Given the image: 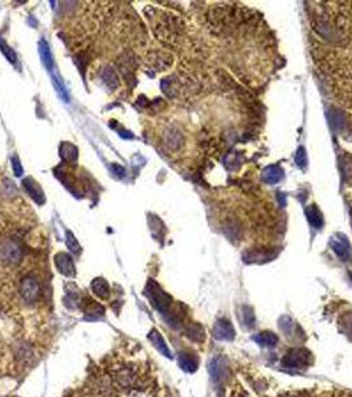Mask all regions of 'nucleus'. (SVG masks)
I'll use <instances>...</instances> for the list:
<instances>
[{
    "label": "nucleus",
    "instance_id": "1",
    "mask_svg": "<svg viewBox=\"0 0 352 397\" xmlns=\"http://www.w3.org/2000/svg\"><path fill=\"white\" fill-rule=\"evenodd\" d=\"M23 257V249L15 239H4L0 243V264L14 266L19 264Z\"/></svg>",
    "mask_w": 352,
    "mask_h": 397
},
{
    "label": "nucleus",
    "instance_id": "2",
    "mask_svg": "<svg viewBox=\"0 0 352 397\" xmlns=\"http://www.w3.org/2000/svg\"><path fill=\"white\" fill-rule=\"evenodd\" d=\"M146 295L148 297L152 306L157 308L158 311H161L162 314H166L168 308H170V306H171V297H170L167 293H164V291L159 288V285L155 284L154 281L148 282L147 288H146Z\"/></svg>",
    "mask_w": 352,
    "mask_h": 397
},
{
    "label": "nucleus",
    "instance_id": "3",
    "mask_svg": "<svg viewBox=\"0 0 352 397\" xmlns=\"http://www.w3.org/2000/svg\"><path fill=\"white\" fill-rule=\"evenodd\" d=\"M310 358H311V353L307 349L293 348L284 356L282 364L287 368L303 370V368H307L310 364Z\"/></svg>",
    "mask_w": 352,
    "mask_h": 397
},
{
    "label": "nucleus",
    "instance_id": "4",
    "mask_svg": "<svg viewBox=\"0 0 352 397\" xmlns=\"http://www.w3.org/2000/svg\"><path fill=\"white\" fill-rule=\"evenodd\" d=\"M21 298L25 302H36L41 295V285L40 282L33 277H24L19 285Z\"/></svg>",
    "mask_w": 352,
    "mask_h": 397
},
{
    "label": "nucleus",
    "instance_id": "5",
    "mask_svg": "<svg viewBox=\"0 0 352 397\" xmlns=\"http://www.w3.org/2000/svg\"><path fill=\"white\" fill-rule=\"evenodd\" d=\"M209 373L215 381H222L226 377L228 372H229V368H228V363H226L225 358L222 356H216L211 360L209 363Z\"/></svg>",
    "mask_w": 352,
    "mask_h": 397
},
{
    "label": "nucleus",
    "instance_id": "6",
    "mask_svg": "<svg viewBox=\"0 0 352 397\" xmlns=\"http://www.w3.org/2000/svg\"><path fill=\"white\" fill-rule=\"evenodd\" d=\"M236 335L233 325L228 319H219L213 327V336L219 340H232Z\"/></svg>",
    "mask_w": 352,
    "mask_h": 397
},
{
    "label": "nucleus",
    "instance_id": "7",
    "mask_svg": "<svg viewBox=\"0 0 352 397\" xmlns=\"http://www.w3.org/2000/svg\"><path fill=\"white\" fill-rule=\"evenodd\" d=\"M55 264L60 273L64 275L72 277L74 275V264H73L72 257L66 253H58L55 256Z\"/></svg>",
    "mask_w": 352,
    "mask_h": 397
},
{
    "label": "nucleus",
    "instance_id": "8",
    "mask_svg": "<svg viewBox=\"0 0 352 397\" xmlns=\"http://www.w3.org/2000/svg\"><path fill=\"white\" fill-rule=\"evenodd\" d=\"M332 250L338 254L339 258H342V261H348L351 258V249L349 245L347 243L344 237H332V240L330 241Z\"/></svg>",
    "mask_w": 352,
    "mask_h": 397
},
{
    "label": "nucleus",
    "instance_id": "9",
    "mask_svg": "<svg viewBox=\"0 0 352 397\" xmlns=\"http://www.w3.org/2000/svg\"><path fill=\"white\" fill-rule=\"evenodd\" d=\"M148 340L154 344L155 348H158L159 352H162V355L167 356V358H171V351H170L168 346L166 344V340L163 339V336L161 335V332L157 331V330H152V331L148 334Z\"/></svg>",
    "mask_w": 352,
    "mask_h": 397
},
{
    "label": "nucleus",
    "instance_id": "10",
    "mask_svg": "<svg viewBox=\"0 0 352 397\" xmlns=\"http://www.w3.org/2000/svg\"><path fill=\"white\" fill-rule=\"evenodd\" d=\"M92 290L101 299H107L110 295V286L103 278H96L92 282Z\"/></svg>",
    "mask_w": 352,
    "mask_h": 397
},
{
    "label": "nucleus",
    "instance_id": "11",
    "mask_svg": "<svg viewBox=\"0 0 352 397\" xmlns=\"http://www.w3.org/2000/svg\"><path fill=\"white\" fill-rule=\"evenodd\" d=\"M179 366L187 372H195L199 366L198 358L191 355V353H181L179 356Z\"/></svg>",
    "mask_w": 352,
    "mask_h": 397
},
{
    "label": "nucleus",
    "instance_id": "12",
    "mask_svg": "<svg viewBox=\"0 0 352 397\" xmlns=\"http://www.w3.org/2000/svg\"><path fill=\"white\" fill-rule=\"evenodd\" d=\"M23 184L25 185V188H27V191L29 192V195H31L32 197L36 200V202L37 203L44 202V193H43V191H41L40 185L34 182L33 179H31V178L24 179Z\"/></svg>",
    "mask_w": 352,
    "mask_h": 397
},
{
    "label": "nucleus",
    "instance_id": "13",
    "mask_svg": "<svg viewBox=\"0 0 352 397\" xmlns=\"http://www.w3.org/2000/svg\"><path fill=\"white\" fill-rule=\"evenodd\" d=\"M254 342L263 347H274L278 343V336L270 331H262L253 338Z\"/></svg>",
    "mask_w": 352,
    "mask_h": 397
},
{
    "label": "nucleus",
    "instance_id": "14",
    "mask_svg": "<svg viewBox=\"0 0 352 397\" xmlns=\"http://www.w3.org/2000/svg\"><path fill=\"white\" fill-rule=\"evenodd\" d=\"M282 170L277 166H271V167H267L265 171L262 172V178L263 180L266 183H270V184H274V183H278L282 179Z\"/></svg>",
    "mask_w": 352,
    "mask_h": 397
},
{
    "label": "nucleus",
    "instance_id": "15",
    "mask_svg": "<svg viewBox=\"0 0 352 397\" xmlns=\"http://www.w3.org/2000/svg\"><path fill=\"white\" fill-rule=\"evenodd\" d=\"M82 310H84L85 314L93 315V316H101V315H103V312H105V308H103L102 306L97 303L96 301L89 299V298L82 303Z\"/></svg>",
    "mask_w": 352,
    "mask_h": 397
},
{
    "label": "nucleus",
    "instance_id": "16",
    "mask_svg": "<svg viewBox=\"0 0 352 397\" xmlns=\"http://www.w3.org/2000/svg\"><path fill=\"white\" fill-rule=\"evenodd\" d=\"M38 51H40V57L43 64H44L45 68L48 69V70H51L52 66H53V60H52V53L51 51H49L48 43L45 42V40H41Z\"/></svg>",
    "mask_w": 352,
    "mask_h": 397
},
{
    "label": "nucleus",
    "instance_id": "17",
    "mask_svg": "<svg viewBox=\"0 0 352 397\" xmlns=\"http://www.w3.org/2000/svg\"><path fill=\"white\" fill-rule=\"evenodd\" d=\"M306 215H307L308 221H310V224H311L312 226H315V228H321L322 226V213H321V211L317 208V207L315 206L308 207V208L306 209Z\"/></svg>",
    "mask_w": 352,
    "mask_h": 397
},
{
    "label": "nucleus",
    "instance_id": "18",
    "mask_svg": "<svg viewBox=\"0 0 352 397\" xmlns=\"http://www.w3.org/2000/svg\"><path fill=\"white\" fill-rule=\"evenodd\" d=\"M187 335L191 338L192 340L195 342H202L204 339V330L200 325H196V323H192V325L188 326L187 329Z\"/></svg>",
    "mask_w": 352,
    "mask_h": 397
},
{
    "label": "nucleus",
    "instance_id": "19",
    "mask_svg": "<svg viewBox=\"0 0 352 397\" xmlns=\"http://www.w3.org/2000/svg\"><path fill=\"white\" fill-rule=\"evenodd\" d=\"M102 78L103 81H105V85H106L107 88H110V89H114V88H116V85H118V77H116L115 72H114L113 69H105L102 72Z\"/></svg>",
    "mask_w": 352,
    "mask_h": 397
},
{
    "label": "nucleus",
    "instance_id": "20",
    "mask_svg": "<svg viewBox=\"0 0 352 397\" xmlns=\"http://www.w3.org/2000/svg\"><path fill=\"white\" fill-rule=\"evenodd\" d=\"M60 152H61L62 159L65 161H73L77 157V148L70 143H64L60 148Z\"/></svg>",
    "mask_w": 352,
    "mask_h": 397
},
{
    "label": "nucleus",
    "instance_id": "21",
    "mask_svg": "<svg viewBox=\"0 0 352 397\" xmlns=\"http://www.w3.org/2000/svg\"><path fill=\"white\" fill-rule=\"evenodd\" d=\"M241 319H243L244 325H245L246 327H249V329L250 327H253L256 319H254V312L252 311V308L243 307V310H241Z\"/></svg>",
    "mask_w": 352,
    "mask_h": 397
},
{
    "label": "nucleus",
    "instance_id": "22",
    "mask_svg": "<svg viewBox=\"0 0 352 397\" xmlns=\"http://www.w3.org/2000/svg\"><path fill=\"white\" fill-rule=\"evenodd\" d=\"M66 245H68V248L72 250L73 253L79 254L81 252V247H80L79 241L75 240L74 234L72 232H66Z\"/></svg>",
    "mask_w": 352,
    "mask_h": 397
},
{
    "label": "nucleus",
    "instance_id": "23",
    "mask_svg": "<svg viewBox=\"0 0 352 397\" xmlns=\"http://www.w3.org/2000/svg\"><path fill=\"white\" fill-rule=\"evenodd\" d=\"M0 51L3 52L4 56H6L11 62H16V53L8 47V44L4 42L3 38H0Z\"/></svg>",
    "mask_w": 352,
    "mask_h": 397
},
{
    "label": "nucleus",
    "instance_id": "24",
    "mask_svg": "<svg viewBox=\"0 0 352 397\" xmlns=\"http://www.w3.org/2000/svg\"><path fill=\"white\" fill-rule=\"evenodd\" d=\"M53 85H55V88H56V90L58 92V94L61 96V98L65 99L66 102H68L69 96H68V92H66V89H65V85H64V84L60 81V78H58L57 75H55V77H53Z\"/></svg>",
    "mask_w": 352,
    "mask_h": 397
},
{
    "label": "nucleus",
    "instance_id": "25",
    "mask_svg": "<svg viewBox=\"0 0 352 397\" xmlns=\"http://www.w3.org/2000/svg\"><path fill=\"white\" fill-rule=\"evenodd\" d=\"M12 167H14V171L16 176H20L23 174V167L20 165V161L17 159V156L12 157Z\"/></svg>",
    "mask_w": 352,
    "mask_h": 397
},
{
    "label": "nucleus",
    "instance_id": "26",
    "mask_svg": "<svg viewBox=\"0 0 352 397\" xmlns=\"http://www.w3.org/2000/svg\"><path fill=\"white\" fill-rule=\"evenodd\" d=\"M297 163H298V166H302V167H304V166H306V154H304L303 148H301V150L298 151Z\"/></svg>",
    "mask_w": 352,
    "mask_h": 397
},
{
    "label": "nucleus",
    "instance_id": "27",
    "mask_svg": "<svg viewBox=\"0 0 352 397\" xmlns=\"http://www.w3.org/2000/svg\"><path fill=\"white\" fill-rule=\"evenodd\" d=\"M351 215H352V211H351Z\"/></svg>",
    "mask_w": 352,
    "mask_h": 397
}]
</instances>
